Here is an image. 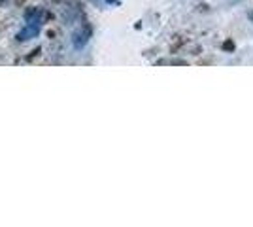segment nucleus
Listing matches in <instances>:
<instances>
[{
  "label": "nucleus",
  "mask_w": 253,
  "mask_h": 227,
  "mask_svg": "<svg viewBox=\"0 0 253 227\" xmlns=\"http://www.w3.org/2000/svg\"><path fill=\"white\" fill-rule=\"evenodd\" d=\"M42 23H43V11L42 10H34L27 15V25L19 33V40H29V38H36L40 34V29H42Z\"/></svg>",
  "instance_id": "obj_1"
},
{
  "label": "nucleus",
  "mask_w": 253,
  "mask_h": 227,
  "mask_svg": "<svg viewBox=\"0 0 253 227\" xmlns=\"http://www.w3.org/2000/svg\"><path fill=\"white\" fill-rule=\"evenodd\" d=\"M89 36H91L89 29H84L82 33H76L74 34V45L76 47H84L85 44H87V40H89Z\"/></svg>",
  "instance_id": "obj_2"
}]
</instances>
